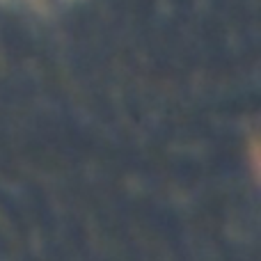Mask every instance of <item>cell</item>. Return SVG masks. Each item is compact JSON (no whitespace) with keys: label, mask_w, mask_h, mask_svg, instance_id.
Here are the masks:
<instances>
[{"label":"cell","mask_w":261,"mask_h":261,"mask_svg":"<svg viewBox=\"0 0 261 261\" xmlns=\"http://www.w3.org/2000/svg\"><path fill=\"white\" fill-rule=\"evenodd\" d=\"M39 3H46V0H39Z\"/></svg>","instance_id":"cell-1"}]
</instances>
